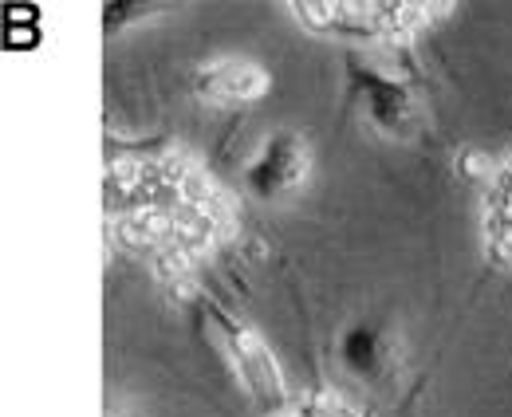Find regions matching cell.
<instances>
[{
	"instance_id": "ba28073f",
	"label": "cell",
	"mask_w": 512,
	"mask_h": 417,
	"mask_svg": "<svg viewBox=\"0 0 512 417\" xmlns=\"http://www.w3.org/2000/svg\"><path fill=\"white\" fill-rule=\"evenodd\" d=\"M489 260H497V264H512V237L489 240Z\"/></svg>"
},
{
	"instance_id": "5b68a950",
	"label": "cell",
	"mask_w": 512,
	"mask_h": 417,
	"mask_svg": "<svg viewBox=\"0 0 512 417\" xmlns=\"http://www.w3.org/2000/svg\"><path fill=\"white\" fill-rule=\"evenodd\" d=\"M292 12H296L312 32H339V4L304 0V4H292Z\"/></svg>"
},
{
	"instance_id": "277c9868",
	"label": "cell",
	"mask_w": 512,
	"mask_h": 417,
	"mask_svg": "<svg viewBox=\"0 0 512 417\" xmlns=\"http://www.w3.org/2000/svg\"><path fill=\"white\" fill-rule=\"evenodd\" d=\"M190 256L178 248V244H162L158 252H154V276L162 280V284H178V280H186L190 276Z\"/></svg>"
},
{
	"instance_id": "3957f363",
	"label": "cell",
	"mask_w": 512,
	"mask_h": 417,
	"mask_svg": "<svg viewBox=\"0 0 512 417\" xmlns=\"http://www.w3.org/2000/svg\"><path fill=\"white\" fill-rule=\"evenodd\" d=\"M197 91L209 103H249V99H260L268 91V75L253 63L225 60L217 67H209V71H201Z\"/></svg>"
},
{
	"instance_id": "8992f818",
	"label": "cell",
	"mask_w": 512,
	"mask_h": 417,
	"mask_svg": "<svg viewBox=\"0 0 512 417\" xmlns=\"http://www.w3.org/2000/svg\"><path fill=\"white\" fill-rule=\"evenodd\" d=\"M178 189H182V205H201V209H205V205L217 197V185L209 181V174H205V170H197V166L186 174V181H182Z\"/></svg>"
},
{
	"instance_id": "30bf717a",
	"label": "cell",
	"mask_w": 512,
	"mask_h": 417,
	"mask_svg": "<svg viewBox=\"0 0 512 417\" xmlns=\"http://www.w3.org/2000/svg\"><path fill=\"white\" fill-rule=\"evenodd\" d=\"M272 417H292V414H272Z\"/></svg>"
},
{
	"instance_id": "6da1fadb",
	"label": "cell",
	"mask_w": 512,
	"mask_h": 417,
	"mask_svg": "<svg viewBox=\"0 0 512 417\" xmlns=\"http://www.w3.org/2000/svg\"><path fill=\"white\" fill-rule=\"evenodd\" d=\"M217 319H221V327H225V335H229V347H233V358H237V370H241V378L249 382V390H253L260 402H268V406L284 410V406H288L284 374H280L276 358L268 355V347L256 339L253 331H245L241 323L233 327L221 311H217Z\"/></svg>"
},
{
	"instance_id": "7a4b0ae2",
	"label": "cell",
	"mask_w": 512,
	"mask_h": 417,
	"mask_svg": "<svg viewBox=\"0 0 512 417\" xmlns=\"http://www.w3.org/2000/svg\"><path fill=\"white\" fill-rule=\"evenodd\" d=\"M304 174H308V150H304V142H296L292 134H276L253 162L249 185H253L260 197H276L284 189H296L304 181Z\"/></svg>"
},
{
	"instance_id": "52a82bcc",
	"label": "cell",
	"mask_w": 512,
	"mask_h": 417,
	"mask_svg": "<svg viewBox=\"0 0 512 417\" xmlns=\"http://www.w3.org/2000/svg\"><path fill=\"white\" fill-rule=\"evenodd\" d=\"M457 170H461V178L481 181L493 174V162H489V154H481V150H465V154L457 158Z\"/></svg>"
},
{
	"instance_id": "9c48e42d",
	"label": "cell",
	"mask_w": 512,
	"mask_h": 417,
	"mask_svg": "<svg viewBox=\"0 0 512 417\" xmlns=\"http://www.w3.org/2000/svg\"><path fill=\"white\" fill-rule=\"evenodd\" d=\"M170 296L178 299V303H190V299L197 296V284H193L190 276H186V280H178V284H170Z\"/></svg>"
}]
</instances>
